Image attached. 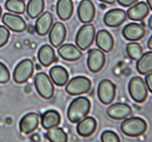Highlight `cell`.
Masks as SVG:
<instances>
[{"label": "cell", "instance_id": "4dcf8cb0", "mask_svg": "<svg viewBox=\"0 0 152 142\" xmlns=\"http://www.w3.org/2000/svg\"><path fill=\"white\" fill-rule=\"evenodd\" d=\"M101 142H120V139L116 132L110 130L104 131L100 136Z\"/></svg>", "mask_w": 152, "mask_h": 142}, {"label": "cell", "instance_id": "52a82bcc", "mask_svg": "<svg viewBox=\"0 0 152 142\" xmlns=\"http://www.w3.org/2000/svg\"><path fill=\"white\" fill-rule=\"evenodd\" d=\"M34 63L30 59H25L21 61L15 68L13 72V79L17 84L26 82L34 73Z\"/></svg>", "mask_w": 152, "mask_h": 142}, {"label": "cell", "instance_id": "ac0fdd59", "mask_svg": "<svg viewBox=\"0 0 152 142\" xmlns=\"http://www.w3.org/2000/svg\"><path fill=\"white\" fill-rule=\"evenodd\" d=\"M58 53L62 59L69 62L78 60L82 55V52L78 47L70 44H63L59 47Z\"/></svg>", "mask_w": 152, "mask_h": 142}, {"label": "cell", "instance_id": "7a4b0ae2", "mask_svg": "<svg viewBox=\"0 0 152 142\" xmlns=\"http://www.w3.org/2000/svg\"><path fill=\"white\" fill-rule=\"evenodd\" d=\"M147 122L140 117H132L125 119L121 124V131L129 137H138L147 131Z\"/></svg>", "mask_w": 152, "mask_h": 142}, {"label": "cell", "instance_id": "8992f818", "mask_svg": "<svg viewBox=\"0 0 152 142\" xmlns=\"http://www.w3.org/2000/svg\"><path fill=\"white\" fill-rule=\"evenodd\" d=\"M91 87V82L85 76H76L72 78L66 87V91L72 96L81 95L88 93Z\"/></svg>", "mask_w": 152, "mask_h": 142}, {"label": "cell", "instance_id": "3957f363", "mask_svg": "<svg viewBox=\"0 0 152 142\" xmlns=\"http://www.w3.org/2000/svg\"><path fill=\"white\" fill-rule=\"evenodd\" d=\"M95 37V28L92 24L83 25L76 34L75 43L81 50H86L93 44Z\"/></svg>", "mask_w": 152, "mask_h": 142}, {"label": "cell", "instance_id": "d6986e66", "mask_svg": "<svg viewBox=\"0 0 152 142\" xmlns=\"http://www.w3.org/2000/svg\"><path fill=\"white\" fill-rule=\"evenodd\" d=\"M97 121L91 116H88L79 121L76 130L81 137L88 138L93 135L97 129Z\"/></svg>", "mask_w": 152, "mask_h": 142}, {"label": "cell", "instance_id": "cb8c5ba5", "mask_svg": "<svg viewBox=\"0 0 152 142\" xmlns=\"http://www.w3.org/2000/svg\"><path fill=\"white\" fill-rule=\"evenodd\" d=\"M74 5L72 0H58L56 4V13L59 19L68 21L72 17Z\"/></svg>", "mask_w": 152, "mask_h": 142}, {"label": "cell", "instance_id": "9a60e30c", "mask_svg": "<svg viewBox=\"0 0 152 142\" xmlns=\"http://www.w3.org/2000/svg\"><path fill=\"white\" fill-rule=\"evenodd\" d=\"M39 125V116L35 113H29L23 116L20 123L19 128L24 135H29L37 129Z\"/></svg>", "mask_w": 152, "mask_h": 142}, {"label": "cell", "instance_id": "d4e9b609", "mask_svg": "<svg viewBox=\"0 0 152 142\" xmlns=\"http://www.w3.org/2000/svg\"><path fill=\"white\" fill-rule=\"evenodd\" d=\"M61 122V116L57 111L54 109H50L46 111L42 115L41 125L44 129H50L59 125Z\"/></svg>", "mask_w": 152, "mask_h": 142}, {"label": "cell", "instance_id": "2e32d148", "mask_svg": "<svg viewBox=\"0 0 152 142\" xmlns=\"http://www.w3.org/2000/svg\"><path fill=\"white\" fill-rule=\"evenodd\" d=\"M66 36V29L64 24L61 22H56L51 28L49 34L50 44L53 47H60L64 42Z\"/></svg>", "mask_w": 152, "mask_h": 142}, {"label": "cell", "instance_id": "f35d334b", "mask_svg": "<svg viewBox=\"0 0 152 142\" xmlns=\"http://www.w3.org/2000/svg\"><path fill=\"white\" fill-rule=\"evenodd\" d=\"M147 2L149 5V8H150L151 10L152 11V0H147Z\"/></svg>", "mask_w": 152, "mask_h": 142}, {"label": "cell", "instance_id": "d6a6232c", "mask_svg": "<svg viewBox=\"0 0 152 142\" xmlns=\"http://www.w3.org/2000/svg\"><path fill=\"white\" fill-rule=\"evenodd\" d=\"M10 36V33L8 28L0 25V48L7 44Z\"/></svg>", "mask_w": 152, "mask_h": 142}, {"label": "cell", "instance_id": "603a6c76", "mask_svg": "<svg viewBox=\"0 0 152 142\" xmlns=\"http://www.w3.org/2000/svg\"><path fill=\"white\" fill-rule=\"evenodd\" d=\"M50 78L53 82L57 86H64L69 81V73L64 67L60 66H55L50 70Z\"/></svg>", "mask_w": 152, "mask_h": 142}, {"label": "cell", "instance_id": "277c9868", "mask_svg": "<svg viewBox=\"0 0 152 142\" xmlns=\"http://www.w3.org/2000/svg\"><path fill=\"white\" fill-rule=\"evenodd\" d=\"M129 93L133 100L138 103L145 102L147 99L148 93L147 86L144 80L141 77H133L129 84Z\"/></svg>", "mask_w": 152, "mask_h": 142}, {"label": "cell", "instance_id": "4fadbf2b", "mask_svg": "<svg viewBox=\"0 0 152 142\" xmlns=\"http://www.w3.org/2000/svg\"><path fill=\"white\" fill-rule=\"evenodd\" d=\"M126 20V12L121 9H113L108 11L104 17V24L110 28L120 26Z\"/></svg>", "mask_w": 152, "mask_h": 142}, {"label": "cell", "instance_id": "7402d4cb", "mask_svg": "<svg viewBox=\"0 0 152 142\" xmlns=\"http://www.w3.org/2000/svg\"><path fill=\"white\" fill-rule=\"evenodd\" d=\"M38 60L44 67H48L55 62L56 54L53 48L50 45H43L38 51Z\"/></svg>", "mask_w": 152, "mask_h": 142}, {"label": "cell", "instance_id": "30bf717a", "mask_svg": "<svg viewBox=\"0 0 152 142\" xmlns=\"http://www.w3.org/2000/svg\"><path fill=\"white\" fill-rule=\"evenodd\" d=\"M122 33L126 40L129 41H137L143 38L146 31L142 24L132 22L126 25Z\"/></svg>", "mask_w": 152, "mask_h": 142}, {"label": "cell", "instance_id": "ba28073f", "mask_svg": "<svg viewBox=\"0 0 152 142\" xmlns=\"http://www.w3.org/2000/svg\"><path fill=\"white\" fill-rule=\"evenodd\" d=\"M116 85L110 80L104 79L100 82L97 88V95L100 101L104 105L110 104L116 96Z\"/></svg>", "mask_w": 152, "mask_h": 142}, {"label": "cell", "instance_id": "e575fe53", "mask_svg": "<svg viewBox=\"0 0 152 142\" xmlns=\"http://www.w3.org/2000/svg\"><path fill=\"white\" fill-rule=\"evenodd\" d=\"M138 0H117L118 3L123 6V7H129L133 5L134 3L137 2Z\"/></svg>", "mask_w": 152, "mask_h": 142}, {"label": "cell", "instance_id": "ffe728a7", "mask_svg": "<svg viewBox=\"0 0 152 142\" xmlns=\"http://www.w3.org/2000/svg\"><path fill=\"white\" fill-rule=\"evenodd\" d=\"M149 14V7L145 2H139L132 5L127 11V15L130 20L142 21Z\"/></svg>", "mask_w": 152, "mask_h": 142}, {"label": "cell", "instance_id": "484cf974", "mask_svg": "<svg viewBox=\"0 0 152 142\" xmlns=\"http://www.w3.org/2000/svg\"><path fill=\"white\" fill-rule=\"evenodd\" d=\"M136 68L138 73L142 75L152 72V51L142 54L137 61Z\"/></svg>", "mask_w": 152, "mask_h": 142}, {"label": "cell", "instance_id": "8d00e7d4", "mask_svg": "<svg viewBox=\"0 0 152 142\" xmlns=\"http://www.w3.org/2000/svg\"><path fill=\"white\" fill-rule=\"evenodd\" d=\"M148 47L152 50V35L151 36L150 38H149L148 41Z\"/></svg>", "mask_w": 152, "mask_h": 142}, {"label": "cell", "instance_id": "5bb4252c", "mask_svg": "<svg viewBox=\"0 0 152 142\" xmlns=\"http://www.w3.org/2000/svg\"><path fill=\"white\" fill-rule=\"evenodd\" d=\"M132 112L129 105L123 103H116L108 107L107 115L113 119L121 120L130 116Z\"/></svg>", "mask_w": 152, "mask_h": 142}, {"label": "cell", "instance_id": "836d02e7", "mask_svg": "<svg viewBox=\"0 0 152 142\" xmlns=\"http://www.w3.org/2000/svg\"><path fill=\"white\" fill-rule=\"evenodd\" d=\"M145 84L151 93H152V72L146 75L145 77Z\"/></svg>", "mask_w": 152, "mask_h": 142}, {"label": "cell", "instance_id": "5b68a950", "mask_svg": "<svg viewBox=\"0 0 152 142\" xmlns=\"http://www.w3.org/2000/svg\"><path fill=\"white\" fill-rule=\"evenodd\" d=\"M34 85L40 97L45 100L52 98L54 94V87L50 77L46 73L40 72L35 75Z\"/></svg>", "mask_w": 152, "mask_h": 142}, {"label": "cell", "instance_id": "7c38bea8", "mask_svg": "<svg viewBox=\"0 0 152 142\" xmlns=\"http://www.w3.org/2000/svg\"><path fill=\"white\" fill-rule=\"evenodd\" d=\"M78 16L81 22L89 24L94 18L95 6L91 0H82L78 8Z\"/></svg>", "mask_w": 152, "mask_h": 142}, {"label": "cell", "instance_id": "74e56055", "mask_svg": "<svg viewBox=\"0 0 152 142\" xmlns=\"http://www.w3.org/2000/svg\"><path fill=\"white\" fill-rule=\"evenodd\" d=\"M148 27L151 30H152V15L151 16L148 20Z\"/></svg>", "mask_w": 152, "mask_h": 142}, {"label": "cell", "instance_id": "f546056e", "mask_svg": "<svg viewBox=\"0 0 152 142\" xmlns=\"http://www.w3.org/2000/svg\"><path fill=\"white\" fill-rule=\"evenodd\" d=\"M126 52L128 54L129 57L133 60H138L143 54V49L142 46L138 43L132 42L127 44L126 47Z\"/></svg>", "mask_w": 152, "mask_h": 142}, {"label": "cell", "instance_id": "83f0119b", "mask_svg": "<svg viewBox=\"0 0 152 142\" xmlns=\"http://www.w3.org/2000/svg\"><path fill=\"white\" fill-rule=\"evenodd\" d=\"M46 137L50 142H67L68 135L62 128L54 127L48 129Z\"/></svg>", "mask_w": 152, "mask_h": 142}, {"label": "cell", "instance_id": "6da1fadb", "mask_svg": "<svg viewBox=\"0 0 152 142\" xmlns=\"http://www.w3.org/2000/svg\"><path fill=\"white\" fill-rule=\"evenodd\" d=\"M91 102L85 97H78L74 99L69 105L67 111L68 119L72 123H77L89 113Z\"/></svg>", "mask_w": 152, "mask_h": 142}, {"label": "cell", "instance_id": "9c48e42d", "mask_svg": "<svg viewBox=\"0 0 152 142\" xmlns=\"http://www.w3.org/2000/svg\"><path fill=\"white\" fill-rule=\"evenodd\" d=\"M105 54L98 49H92L88 52V67L91 72L97 73L104 68L105 65Z\"/></svg>", "mask_w": 152, "mask_h": 142}, {"label": "cell", "instance_id": "d590c367", "mask_svg": "<svg viewBox=\"0 0 152 142\" xmlns=\"http://www.w3.org/2000/svg\"><path fill=\"white\" fill-rule=\"evenodd\" d=\"M100 2H104V3H107V4H114L116 2V0H99Z\"/></svg>", "mask_w": 152, "mask_h": 142}, {"label": "cell", "instance_id": "4316f807", "mask_svg": "<svg viewBox=\"0 0 152 142\" xmlns=\"http://www.w3.org/2000/svg\"><path fill=\"white\" fill-rule=\"evenodd\" d=\"M44 0H29L26 8L27 14L31 18L34 19L42 14L44 10Z\"/></svg>", "mask_w": 152, "mask_h": 142}, {"label": "cell", "instance_id": "8fae6325", "mask_svg": "<svg viewBox=\"0 0 152 142\" xmlns=\"http://www.w3.org/2000/svg\"><path fill=\"white\" fill-rule=\"evenodd\" d=\"M2 21L5 26L12 31L21 33L26 30L27 25L25 21L21 16L17 15L5 13L2 16Z\"/></svg>", "mask_w": 152, "mask_h": 142}, {"label": "cell", "instance_id": "e0dca14e", "mask_svg": "<svg viewBox=\"0 0 152 142\" xmlns=\"http://www.w3.org/2000/svg\"><path fill=\"white\" fill-rule=\"evenodd\" d=\"M53 17L50 12H43L37 19L35 23V31L40 36H45L52 28Z\"/></svg>", "mask_w": 152, "mask_h": 142}, {"label": "cell", "instance_id": "ab89813d", "mask_svg": "<svg viewBox=\"0 0 152 142\" xmlns=\"http://www.w3.org/2000/svg\"><path fill=\"white\" fill-rule=\"evenodd\" d=\"M2 7H1V5H0V17H1V16H2Z\"/></svg>", "mask_w": 152, "mask_h": 142}, {"label": "cell", "instance_id": "1f68e13d", "mask_svg": "<svg viewBox=\"0 0 152 142\" xmlns=\"http://www.w3.org/2000/svg\"><path fill=\"white\" fill-rule=\"evenodd\" d=\"M10 80V72L7 66L0 62V84H5Z\"/></svg>", "mask_w": 152, "mask_h": 142}, {"label": "cell", "instance_id": "44dd1931", "mask_svg": "<svg viewBox=\"0 0 152 142\" xmlns=\"http://www.w3.org/2000/svg\"><path fill=\"white\" fill-rule=\"evenodd\" d=\"M96 44L100 50L110 52L113 48V37L107 30H100L96 35Z\"/></svg>", "mask_w": 152, "mask_h": 142}, {"label": "cell", "instance_id": "f1b7e54d", "mask_svg": "<svg viewBox=\"0 0 152 142\" xmlns=\"http://www.w3.org/2000/svg\"><path fill=\"white\" fill-rule=\"evenodd\" d=\"M5 9L15 14H23L26 9L23 0H7L5 3Z\"/></svg>", "mask_w": 152, "mask_h": 142}]
</instances>
